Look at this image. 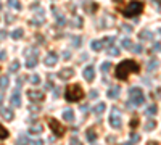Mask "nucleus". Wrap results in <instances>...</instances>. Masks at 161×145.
I'll list each match as a JSON object with an SVG mask.
<instances>
[{
  "mask_svg": "<svg viewBox=\"0 0 161 145\" xmlns=\"http://www.w3.org/2000/svg\"><path fill=\"white\" fill-rule=\"evenodd\" d=\"M139 71H140V66H139L137 61H134V60H124V61H121V63L116 66L115 74H116V77L119 81H126L129 74H135V73H139Z\"/></svg>",
  "mask_w": 161,
  "mask_h": 145,
  "instance_id": "1",
  "label": "nucleus"
},
{
  "mask_svg": "<svg viewBox=\"0 0 161 145\" xmlns=\"http://www.w3.org/2000/svg\"><path fill=\"white\" fill-rule=\"evenodd\" d=\"M119 11L124 15L126 18H132V16H139L143 11V3L139 2V0H131L126 7L119 8Z\"/></svg>",
  "mask_w": 161,
  "mask_h": 145,
  "instance_id": "2",
  "label": "nucleus"
},
{
  "mask_svg": "<svg viewBox=\"0 0 161 145\" xmlns=\"http://www.w3.org/2000/svg\"><path fill=\"white\" fill-rule=\"evenodd\" d=\"M65 97H66V100L71 102V103H74V102H81L82 97H84V91H82L77 84H71V85H68V89H66Z\"/></svg>",
  "mask_w": 161,
  "mask_h": 145,
  "instance_id": "3",
  "label": "nucleus"
},
{
  "mask_svg": "<svg viewBox=\"0 0 161 145\" xmlns=\"http://www.w3.org/2000/svg\"><path fill=\"white\" fill-rule=\"evenodd\" d=\"M129 102H131L134 107H139L145 102V97H143V92L140 87H132L129 91Z\"/></svg>",
  "mask_w": 161,
  "mask_h": 145,
  "instance_id": "4",
  "label": "nucleus"
},
{
  "mask_svg": "<svg viewBox=\"0 0 161 145\" xmlns=\"http://www.w3.org/2000/svg\"><path fill=\"white\" fill-rule=\"evenodd\" d=\"M49 126H50V129H52V132L57 137H63L65 135V126H63V124L60 123V121L58 119H55V118H50L49 119Z\"/></svg>",
  "mask_w": 161,
  "mask_h": 145,
  "instance_id": "5",
  "label": "nucleus"
},
{
  "mask_svg": "<svg viewBox=\"0 0 161 145\" xmlns=\"http://www.w3.org/2000/svg\"><path fill=\"white\" fill-rule=\"evenodd\" d=\"M110 124L115 129H121V126H123V123H121V113L118 111L116 108L113 110L111 115H110Z\"/></svg>",
  "mask_w": 161,
  "mask_h": 145,
  "instance_id": "6",
  "label": "nucleus"
},
{
  "mask_svg": "<svg viewBox=\"0 0 161 145\" xmlns=\"http://www.w3.org/2000/svg\"><path fill=\"white\" fill-rule=\"evenodd\" d=\"M73 76H74V69L73 68H63L61 71L58 73V77H60V79H65V81L71 79Z\"/></svg>",
  "mask_w": 161,
  "mask_h": 145,
  "instance_id": "7",
  "label": "nucleus"
},
{
  "mask_svg": "<svg viewBox=\"0 0 161 145\" xmlns=\"http://www.w3.org/2000/svg\"><path fill=\"white\" fill-rule=\"evenodd\" d=\"M27 97H29L32 102H42L45 99V95L42 92H37V91H27Z\"/></svg>",
  "mask_w": 161,
  "mask_h": 145,
  "instance_id": "8",
  "label": "nucleus"
},
{
  "mask_svg": "<svg viewBox=\"0 0 161 145\" xmlns=\"http://www.w3.org/2000/svg\"><path fill=\"white\" fill-rule=\"evenodd\" d=\"M84 79L87 81V82H92L93 79H95V71H93V68L92 66H87V68L84 69Z\"/></svg>",
  "mask_w": 161,
  "mask_h": 145,
  "instance_id": "9",
  "label": "nucleus"
},
{
  "mask_svg": "<svg viewBox=\"0 0 161 145\" xmlns=\"http://www.w3.org/2000/svg\"><path fill=\"white\" fill-rule=\"evenodd\" d=\"M57 61H58V57H57V53H53V52H50L45 57V65L47 66H55V65H57Z\"/></svg>",
  "mask_w": 161,
  "mask_h": 145,
  "instance_id": "10",
  "label": "nucleus"
},
{
  "mask_svg": "<svg viewBox=\"0 0 161 145\" xmlns=\"http://www.w3.org/2000/svg\"><path fill=\"white\" fill-rule=\"evenodd\" d=\"M119 92H121V87L119 85H113V87H110V91H108V93L107 95L110 97V99H118V97H119Z\"/></svg>",
  "mask_w": 161,
  "mask_h": 145,
  "instance_id": "11",
  "label": "nucleus"
},
{
  "mask_svg": "<svg viewBox=\"0 0 161 145\" xmlns=\"http://www.w3.org/2000/svg\"><path fill=\"white\" fill-rule=\"evenodd\" d=\"M0 115L7 121H11L13 119V108H0Z\"/></svg>",
  "mask_w": 161,
  "mask_h": 145,
  "instance_id": "12",
  "label": "nucleus"
},
{
  "mask_svg": "<svg viewBox=\"0 0 161 145\" xmlns=\"http://www.w3.org/2000/svg\"><path fill=\"white\" fill-rule=\"evenodd\" d=\"M10 102H11V105H13V107H19V105H21V95H19L18 91L13 92V95H11Z\"/></svg>",
  "mask_w": 161,
  "mask_h": 145,
  "instance_id": "13",
  "label": "nucleus"
},
{
  "mask_svg": "<svg viewBox=\"0 0 161 145\" xmlns=\"http://www.w3.org/2000/svg\"><path fill=\"white\" fill-rule=\"evenodd\" d=\"M36 65H37V57L36 55H29V57L26 58V66L27 68H34Z\"/></svg>",
  "mask_w": 161,
  "mask_h": 145,
  "instance_id": "14",
  "label": "nucleus"
},
{
  "mask_svg": "<svg viewBox=\"0 0 161 145\" xmlns=\"http://www.w3.org/2000/svg\"><path fill=\"white\" fill-rule=\"evenodd\" d=\"M63 119H65V121H73L74 119V111L71 108H68V110L63 111Z\"/></svg>",
  "mask_w": 161,
  "mask_h": 145,
  "instance_id": "15",
  "label": "nucleus"
},
{
  "mask_svg": "<svg viewBox=\"0 0 161 145\" xmlns=\"http://www.w3.org/2000/svg\"><path fill=\"white\" fill-rule=\"evenodd\" d=\"M42 129H44V127H42L40 124H34V126H31V127H29V134L37 135V134H40V132H42Z\"/></svg>",
  "mask_w": 161,
  "mask_h": 145,
  "instance_id": "16",
  "label": "nucleus"
},
{
  "mask_svg": "<svg viewBox=\"0 0 161 145\" xmlns=\"http://www.w3.org/2000/svg\"><path fill=\"white\" fill-rule=\"evenodd\" d=\"M151 37H153V32H151V31H147V29L142 31V32L139 34V39H140V40H147V39H151Z\"/></svg>",
  "mask_w": 161,
  "mask_h": 145,
  "instance_id": "17",
  "label": "nucleus"
},
{
  "mask_svg": "<svg viewBox=\"0 0 161 145\" xmlns=\"http://www.w3.org/2000/svg\"><path fill=\"white\" fill-rule=\"evenodd\" d=\"M85 137H87L89 142H95L97 140V134H95V131H92V129H89V131L85 132Z\"/></svg>",
  "mask_w": 161,
  "mask_h": 145,
  "instance_id": "18",
  "label": "nucleus"
},
{
  "mask_svg": "<svg viewBox=\"0 0 161 145\" xmlns=\"http://www.w3.org/2000/svg\"><path fill=\"white\" fill-rule=\"evenodd\" d=\"M90 49L95 50V52H100V50L103 49V45H101L100 40H92V44H90Z\"/></svg>",
  "mask_w": 161,
  "mask_h": 145,
  "instance_id": "19",
  "label": "nucleus"
},
{
  "mask_svg": "<svg viewBox=\"0 0 161 145\" xmlns=\"http://www.w3.org/2000/svg\"><path fill=\"white\" fill-rule=\"evenodd\" d=\"M105 108H107V105H105L103 102H100V103L97 105L95 108H93V113H97V115H101V113L105 111Z\"/></svg>",
  "mask_w": 161,
  "mask_h": 145,
  "instance_id": "20",
  "label": "nucleus"
},
{
  "mask_svg": "<svg viewBox=\"0 0 161 145\" xmlns=\"http://www.w3.org/2000/svg\"><path fill=\"white\" fill-rule=\"evenodd\" d=\"M99 7H97L95 2H90V3H85V11H89V13H93Z\"/></svg>",
  "mask_w": 161,
  "mask_h": 145,
  "instance_id": "21",
  "label": "nucleus"
},
{
  "mask_svg": "<svg viewBox=\"0 0 161 145\" xmlns=\"http://www.w3.org/2000/svg\"><path fill=\"white\" fill-rule=\"evenodd\" d=\"M145 113H147V115H150V116L156 115V113H158V107H156V105H150V107L145 110Z\"/></svg>",
  "mask_w": 161,
  "mask_h": 145,
  "instance_id": "22",
  "label": "nucleus"
},
{
  "mask_svg": "<svg viewBox=\"0 0 161 145\" xmlns=\"http://www.w3.org/2000/svg\"><path fill=\"white\" fill-rule=\"evenodd\" d=\"M143 127H145V131H151V129H155V127H156V121H155V119H150V121H147Z\"/></svg>",
  "mask_w": 161,
  "mask_h": 145,
  "instance_id": "23",
  "label": "nucleus"
},
{
  "mask_svg": "<svg viewBox=\"0 0 161 145\" xmlns=\"http://www.w3.org/2000/svg\"><path fill=\"white\" fill-rule=\"evenodd\" d=\"M8 84H10L8 77H7V76H0V89H7V87H8Z\"/></svg>",
  "mask_w": 161,
  "mask_h": 145,
  "instance_id": "24",
  "label": "nucleus"
},
{
  "mask_svg": "<svg viewBox=\"0 0 161 145\" xmlns=\"http://www.w3.org/2000/svg\"><path fill=\"white\" fill-rule=\"evenodd\" d=\"M29 142H31V140L27 139L26 135H21V137H19V139L16 140V145H27Z\"/></svg>",
  "mask_w": 161,
  "mask_h": 145,
  "instance_id": "25",
  "label": "nucleus"
},
{
  "mask_svg": "<svg viewBox=\"0 0 161 145\" xmlns=\"http://www.w3.org/2000/svg\"><path fill=\"white\" fill-rule=\"evenodd\" d=\"M0 139H2V140L8 139V131H7V129L3 127L2 124H0Z\"/></svg>",
  "mask_w": 161,
  "mask_h": 145,
  "instance_id": "26",
  "label": "nucleus"
},
{
  "mask_svg": "<svg viewBox=\"0 0 161 145\" xmlns=\"http://www.w3.org/2000/svg\"><path fill=\"white\" fill-rule=\"evenodd\" d=\"M121 47H123V49H127V50H131V47H132V42L129 40V39H123V40H121Z\"/></svg>",
  "mask_w": 161,
  "mask_h": 145,
  "instance_id": "27",
  "label": "nucleus"
},
{
  "mask_svg": "<svg viewBox=\"0 0 161 145\" xmlns=\"http://www.w3.org/2000/svg\"><path fill=\"white\" fill-rule=\"evenodd\" d=\"M11 37H13V39H21L23 37V29H19V27H18V29H15L13 32H11Z\"/></svg>",
  "mask_w": 161,
  "mask_h": 145,
  "instance_id": "28",
  "label": "nucleus"
},
{
  "mask_svg": "<svg viewBox=\"0 0 161 145\" xmlns=\"http://www.w3.org/2000/svg\"><path fill=\"white\" fill-rule=\"evenodd\" d=\"M18 69H19V61H18V60H15L13 63L10 65V73H16Z\"/></svg>",
  "mask_w": 161,
  "mask_h": 145,
  "instance_id": "29",
  "label": "nucleus"
},
{
  "mask_svg": "<svg viewBox=\"0 0 161 145\" xmlns=\"http://www.w3.org/2000/svg\"><path fill=\"white\" fill-rule=\"evenodd\" d=\"M111 63L110 61H105V63H101V73H108L110 69H111Z\"/></svg>",
  "mask_w": 161,
  "mask_h": 145,
  "instance_id": "30",
  "label": "nucleus"
},
{
  "mask_svg": "<svg viewBox=\"0 0 161 145\" xmlns=\"http://www.w3.org/2000/svg\"><path fill=\"white\" fill-rule=\"evenodd\" d=\"M131 50H134L135 53H142L143 52V45L142 44H135V45L131 47Z\"/></svg>",
  "mask_w": 161,
  "mask_h": 145,
  "instance_id": "31",
  "label": "nucleus"
},
{
  "mask_svg": "<svg viewBox=\"0 0 161 145\" xmlns=\"http://www.w3.org/2000/svg\"><path fill=\"white\" fill-rule=\"evenodd\" d=\"M108 53L111 55V57H118V55H119V49H118V47H110Z\"/></svg>",
  "mask_w": 161,
  "mask_h": 145,
  "instance_id": "32",
  "label": "nucleus"
},
{
  "mask_svg": "<svg viewBox=\"0 0 161 145\" xmlns=\"http://www.w3.org/2000/svg\"><path fill=\"white\" fill-rule=\"evenodd\" d=\"M10 7H13V8H16V10H21V3H19L18 0H10Z\"/></svg>",
  "mask_w": 161,
  "mask_h": 145,
  "instance_id": "33",
  "label": "nucleus"
},
{
  "mask_svg": "<svg viewBox=\"0 0 161 145\" xmlns=\"http://www.w3.org/2000/svg\"><path fill=\"white\" fill-rule=\"evenodd\" d=\"M31 82L37 85L39 82H40V76H39V74H34V76H31Z\"/></svg>",
  "mask_w": 161,
  "mask_h": 145,
  "instance_id": "34",
  "label": "nucleus"
},
{
  "mask_svg": "<svg viewBox=\"0 0 161 145\" xmlns=\"http://www.w3.org/2000/svg\"><path fill=\"white\" fill-rule=\"evenodd\" d=\"M139 140H140V135L135 134V132H132V134H131V142L135 144V142H139Z\"/></svg>",
  "mask_w": 161,
  "mask_h": 145,
  "instance_id": "35",
  "label": "nucleus"
},
{
  "mask_svg": "<svg viewBox=\"0 0 161 145\" xmlns=\"http://www.w3.org/2000/svg\"><path fill=\"white\" fill-rule=\"evenodd\" d=\"M69 145H82V142L77 137H71V140H69Z\"/></svg>",
  "mask_w": 161,
  "mask_h": 145,
  "instance_id": "36",
  "label": "nucleus"
},
{
  "mask_svg": "<svg viewBox=\"0 0 161 145\" xmlns=\"http://www.w3.org/2000/svg\"><path fill=\"white\" fill-rule=\"evenodd\" d=\"M155 68H158V61H150V65H148V71H153Z\"/></svg>",
  "mask_w": 161,
  "mask_h": 145,
  "instance_id": "37",
  "label": "nucleus"
},
{
  "mask_svg": "<svg viewBox=\"0 0 161 145\" xmlns=\"http://www.w3.org/2000/svg\"><path fill=\"white\" fill-rule=\"evenodd\" d=\"M81 42H82L81 37H73V45H74V47H79Z\"/></svg>",
  "mask_w": 161,
  "mask_h": 145,
  "instance_id": "38",
  "label": "nucleus"
},
{
  "mask_svg": "<svg viewBox=\"0 0 161 145\" xmlns=\"http://www.w3.org/2000/svg\"><path fill=\"white\" fill-rule=\"evenodd\" d=\"M97 97H99V92H97V91H90V93H89V99L90 100H95Z\"/></svg>",
  "mask_w": 161,
  "mask_h": 145,
  "instance_id": "39",
  "label": "nucleus"
},
{
  "mask_svg": "<svg viewBox=\"0 0 161 145\" xmlns=\"http://www.w3.org/2000/svg\"><path fill=\"white\" fill-rule=\"evenodd\" d=\"M57 23H58L60 26H65V24H66V19L63 18V16H58V18H57Z\"/></svg>",
  "mask_w": 161,
  "mask_h": 145,
  "instance_id": "40",
  "label": "nucleus"
},
{
  "mask_svg": "<svg viewBox=\"0 0 161 145\" xmlns=\"http://www.w3.org/2000/svg\"><path fill=\"white\" fill-rule=\"evenodd\" d=\"M139 124H140V123H139V119H137V118H134V119L131 121V127H132V129H135Z\"/></svg>",
  "mask_w": 161,
  "mask_h": 145,
  "instance_id": "41",
  "label": "nucleus"
},
{
  "mask_svg": "<svg viewBox=\"0 0 161 145\" xmlns=\"http://www.w3.org/2000/svg\"><path fill=\"white\" fill-rule=\"evenodd\" d=\"M121 29H124V32H129V34L132 32V27L127 26V24H123V26H121Z\"/></svg>",
  "mask_w": 161,
  "mask_h": 145,
  "instance_id": "42",
  "label": "nucleus"
},
{
  "mask_svg": "<svg viewBox=\"0 0 161 145\" xmlns=\"http://www.w3.org/2000/svg\"><path fill=\"white\" fill-rule=\"evenodd\" d=\"M153 52H160V42L153 44Z\"/></svg>",
  "mask_w": 161,
  "mask_h": 145,
  "instance_id": "43",
  "label": "nucleus"
},
{
  "mask_svg": "<svg viewBox=\"0 0 161 145\" xmlns=\"http://www.w3.org/2000/svg\"><path fill=\"white\" fill-rule=\"evenodd\" d=\"M5 58H7V52H5V50H2V52H0V61L5 60Z\"/></svg>",
  "mask_w": 161,
  "mask_h": 145,
  "instance_id": "44",
  "label": "nucleus"
},
{
  "mask_svg": "<svg viewBox=\"0 0 161 145\" xmlns=\"http://www.w3.org/2000/svg\"><path fill=\"white\" fill-rule=\"evenodd\" d=\"M7 23H11V21H15V16H11V15H7Z\"/></svg>",
  "mask_w": 161,
  "mask_h": 145,
  "instance_id": "45",
  "label": "nucleus"
},
{
  "mask_svg": "<svg viewBox=\"0 0 161 145\" xmlns=\"http://www.w3.org/2000/svg\"><path fill=\"white\" fill-rule=\"evenodd\" d=\"M63 58H65V60H69V58H71V53H69V52H65V53H63Z\"/></svg>",
  "mask_w": 161,
  "mask_h": 145,
  "instance_id": "46",
  "label": "nucleus"
},
{
  "mask_svg": "<svg viewBox=\"0 0 161 145\" xmlns=\"http://www.w3.org/2000/svg\"><path fill=\"white\" fill-rule=\"evenodd\" d=\"M29 110H31V111H34V113H36V111H40V108L34 107V105H32V107H29Z\"/></svg>",
  "mask_w": 161,
  "mask_h": 145,
  "instance_id": "47",
  "label": "nucleus"
},
{
  "mask_svg": "<svg viewBox=\"0 0 161 145\" xmlns=\"http://www.w3.org/2000/svg\"><path fill=\"white\" fill-rule=\"evenodd\" d=\"M5 37H7V32H5V31H0V40L5 39Z\"/></svg>",
  "mask_w": 161,
  "mask_h": 145,
  "instance_id": "48",
  "label": "nucleus"
},
{
  "mask_svg": "<svg viewBox=\"0 0 161 145\" xmlns=\"http://www.w3.org/2000/svg\"><path fill=\"white\" fill-rule=\"evenodd\" d=\"M34 145H44V142L40 139H37V140H34Z\"/></svg>",
  "mask_w": 161,
  "mask_h": 145,
  "instance_id": "49",
  "label": "nucleus"
},
{
  "mask_svg": "<svg viewBox=\"0 0 161 145\" xmlns=\"http://www.w3.org/2000/svg\"><path fill=\"white\" fill-rule=\"evenodd\" d=\"M45 89H53V84H45Z\"/></svg>",
  "mask_w": 161,
  "mask_h": 145,
  "instance_id": "50",
  "label": "nucleus"
},
{
  "mask_svg": "<svg viewBox=\"0 0 161 145\" xmlns=\"http://www.w3.org/2000/svg\"><path fill=\"white\" fill-rule=\"evenodd\" d=\"M153 2H155V3H156V8H158V10H160V0H153Z\"/></svg>",
  "mask_w": 161,
  "mask_h": 145,
  "instance_id": "51",
  "label": "nucleus"
},
{
  "mask_svg": "<svg viewBox=\"0 0 161 145\" xmlns=\"http://www.w3.org/2000/svg\"><path fill=\"white\" fill-rule=\"evenodd\" d=\"M148 145H160L158 142H148Z\"/></svg>",
  "mask_w": 161,
  "mask_h": 145,
  "instance_id": "52",
  "label": "nucleus"
},
{
  "mask_svg": "<svg viewBox=\"0 0 161 145\" xmlns=\"http://www.w3.org/2000/svg\"><path fill=\"white\" fill-rule=\"evenodd\" d=\"M123 145H132V142H124Z\"/></svg>",
  "mask_w": 161,
  "mask_h": 145,
  "instance_id": "53",
  "label": "nucleus"
},
{
  "mask_svg": "<svg viewBox=\"0 0 161 145\" xmlns=\"http://www.w3.org/2000/svg\"><path fill=\"white\" fill-rule=\"evenodd\" d=\"M2 102H3V95H0V103H2Z\"/></svg>",
  "mask_w": 161,
  "mask_h": 145,
  "instance_id": "54",
  "label": "nucleus"
},
{
  "mask_svg": "<svg viewBox=\"0 0 161 145\" xmlns=\"http://www.w3.org/2000/svg\"><path fill=\"white\" fill-rule=\"evenodd\" d=\"M0 8H2V3H0Z\"/></svg>",
  "mask_w": 161,
  "mask_h": 145,
  "instance_id": "55",
  "label": "nucleus"
}]
</instances>
